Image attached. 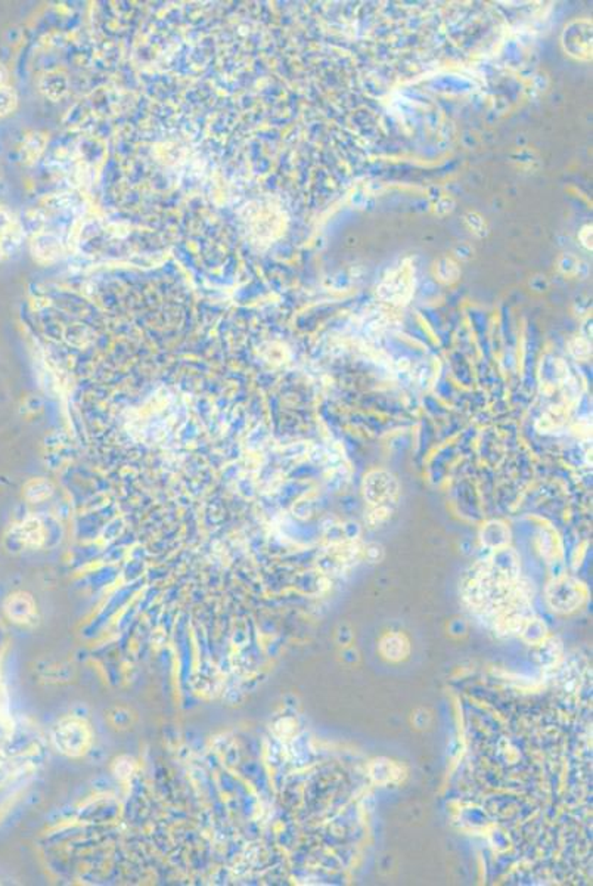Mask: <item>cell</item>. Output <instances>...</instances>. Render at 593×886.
I'll return each instance as SVG.
<instances>
[{"label": "cell", "instance_id": "20", "mask_svg": "<svg viewBox=\"0 0 593 886\" xmlns=\"http://www.w3.org/2000/svg\"><path fill=\"white\" fill-rule=\"evenodd\" d=\"M2 254H4V250H2V246H0V257H2Z\"/></svg>", "mask_w": 593, "mask_h": 886}, {"label": "cell", "instance_id": "19", "mask_svg": "<svg viewBox=\"0 0 593 886\" xmlns=\"http://www.w3.org/2000/svg\"><path fill=\"white\" fill-rule=\"evenodd\" d=\"M6 80H8V71L2 64H0V87L5 86Z\"/></svg>", "mask_w": 593, "mask_h": 886}, {"label": "cell", "instance_id": "3", "mask_svg": "<svg viewBox=\"0 0 593 886\" xmlns=\"http://www.w3.org/2000/svg\"><path fill=\"white\" fill-rule=\"evenodd\" d=\"M363 494L372 507H388L398 497V483L387 471L375 470L365 477Z\"/></svg>", "mask_w": 593, "mask_h": 886}, {"label": "cell", "instance_id": "18", "mask_svg": "<svg viewBox=\"0 0 593 886\" xmlns=\"http://www.w3.org/2000/svg\"><path fill=\"white\" fill-rule=\"evenodd\" d=\"M467 220L469 222L471 228H472L475 232H478V229H480V231H483V229H484V228H482V226H478V223H480V225H482V223H484V222H483V219H482L480 216H477V215H468V219H467Z\"/></svg>", "mask_w": 593, "mask_h": 886}, {"label": "cell", "instance_id": "2", "mask_svg": "<svg viewBox=\"0 0 593 886\" xmlns=\"http://www.w3.org/2000/svg\"><path fill=\"white\" fill-rule=\"evenodd\" d=\"M546 598L553 610L568 613L583 605L584 593L579 582L568 578H560L549 585Z\"/></svg>", "mask_w": 593, "mask_h": 886}, {"label": "cell", "instance_id": "16", "mask_svg": "<svg viewBox=\"0 0 593 886\" xmlns=\"http://www.w3.org/2000/svg\"><path fill=\"white\" fill-rule=\"evenodd\" d=\"M11 226H12L11 216L8 215V212L0 209V235H2L4 232H6L11 228Z\"/></svg>", "mask_w": 593, "mask_h": 886}, {"label": "cell", "instance_id": "1", "mask_svg": "<svg viewBox=\"0 0 593 886\" xmlns=\"http://www.w3.org/2000/svg\"><path fill=\"white\" fill-rule=\"evenodd\" d=\"M413 269L408 261L393 269L378 287L379 296L391 303H406L413 293Z\"/></svg>", "mask_w": 593, "mask_h": 886}, {"label": "cell", "instance_id": "7", "mask_svg": "<svg viewBox=\"0 0 593 886\" xmlns=\"http://www.w3.org/2000/svg\"><path fill=\"white\" fill-rule=\"evenodd\" d=\"M31 252L39 260H53L61 254V242L53 235H37L31 244Z\"/></svg>", "mask_w": 593, "mask_h": 886}, {"label": "cell", "instance_id": "14", "mask_svg": "<svg viewBox=\"0 0 593 886\" xmlns=\"http://www.w3.org/2000/svg\"><path fill=\"white\" fill-rule=\"evenodd\" d=\"M571 353L576 357H579V360H586V357L590 355V349H589L587 342L582 340V338H580V340H579V338H576V340L571 343Z\"/></svg>", "mask_w": 593, "mask_h": 886}, {"label": "cell", "instance_id": "10", "mask_svg": "<svg viewBox=\"0 0 593 886\" xmlns=\"http://www.w3.org/2000/svg\"><path fill=\"white\" fill-rule=\"evenodd\" d=\"M16 95L11 87H0V117H4L15 108Z\"/></svg>", "mask_w": 593, "mask_h": 886}, {"label": "cell", "instance_id": "11", "mask_svg": "<svg viewBox=\"0 0 593 886\" xmlns=\"http://www.w3.org/2000/svg\"><path fill=\"white\" fill-rule=\"evenodd\" d=\"M45 142H46V141H45V138H43L42 135H31V136L27 139L26 145H24L26 156H27L30 160H34V158L39 157V154H40L42 151H43Z\"/></svg>", "mask_w": 593, "mask_h": 886}, {"label": "cell", "instance_id": "8", "mask_svg": "<svg viewBox=\"0 0 593 886\" xmlns=\"http://www.w3.org/2000/svg\"><path fill=\"white\" fill-rule=\"evenodd\" d=\"M371 777L376 782V783H390V782H396L400 779L401 769L398 765H396L393 761L379 758L376 761H374L371 764L369 768Z\"/></svg>", "mask_w": 593, "mask_h": 886}, {"label": "cell", "instance_id": "17", "mask_svg": "<svg viewBox=\"0 0 593 886\" xmlns=\"http://www.w3.org/2000/svg\"><path fill=\"white\" fill-rule=\"evenodd\" d=\"M365 556H366V558H368V560H371V561H378V560L382 557V550H381V546H378V545H369L368 549L365 550Z\"/></svg>", "mask_w": 593, "mask_h": 886}, {"label": "cell", "instance_id": "4", "mask_svg": "<svg viewBox=\"0 0 593 886\" xmlns=\"http://www.w3.org/2000/svg\"><path fill=\"white\" fill-rule=\"evenodd\" d=\"M562 46L565 52L577 60L592 58V21L574 20L562 33Z\"/></svg>", "mask_w": 593, "mask_h": 886}, {"label": "cell", "instance_id": "12", "mask_svg": "<svg viewBox=\"0 0 593 886\" xmlns=\"http://www.w3.org/2000/svg\"><path fill=\"white\" fill-rule=\"evenodd\" d=\"M438 276L446 282L455 281L459 276V269L455 263L449 259H445L438 263Z\"/></svg>", "mask_w": 593, "mask_h": 886}, {"label": "cell", "instance_id": "15", "mask_svg": "<svg viewBox=\"0 0 593 886\" xmlns=\"http://www.w3.org/2000/svg\"><path fill=\"white\" fill-rule=\"evenodd\" d=\"M580 241H582V244L586 249L592 250V225H587L582 229Z\"/></svg>", "mask_w": 593, "mask_h": 886}, {"label": "cell", "instance_id": "9", "mask_svg": "<svg viewBox=\"0 0 593 886\" xmlns=\"http://www.w3.org/2000/svg\"><path fill=\"white\" fill-rule=\"evenodd\" d=\"M483 536H484V538H483V541H484L487 545H491V546H501V545H504V544L506 542V538H508V531L505 529L504 524L493 522V523H490V524L486 527V531H484V535H483Z\"/></svg>", "mask_w": 593, "mask_h": 886}, {"label": "cell", "instance_id": "6", "mask_svg": "<svg viewBox=\"0 0 593 886\" xmlns=\"http://www.w3.org/2000/svg\"><path fill=\"white\" fill-rule=\"evenodd\" d=\"M40 89L45 93V95L52 99V101H58L61 98H64L68 92V79L64 72L60 71H52L48 72L45 77L40 80Z\"/></svg>", "mask_w": 593, "mask_h": 886}, {"label": "cell", "instance_id": "13", "mask_svg": "<svg viewBox=\"0 0 593 886\" xmlns=\"http://www.w3.org/2000/svg\"><path fill=\"white\" fill-rule=\"evenodd\" d=\"M580 265H582V261H580V260H577L576 257H572V256H564V257L560 260V269H561L564 274H567V275L579 274V272H580V268H582Z\"/></svg>", "mask_w": 593, "mask_h": 886}, {"label": "cell", "instance_id": "5", "mask_svg": "<svg viewBox=\"0 0 593 886\" xmlns=\"http://www.w3.org/2000/svg\"><path fill=\"white\" fill-rule=\"evenodd\" d=\"M379 650H381V654L384 656L387 661L398 662L401 661V659H405L408 656L409 643L405 635L388 634L382 638L381 644H379Z\"/></svg>", "mask_w": 593, "mask_h": 886}]
</instances>
